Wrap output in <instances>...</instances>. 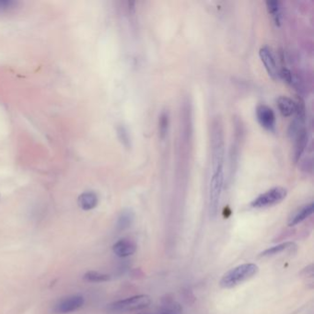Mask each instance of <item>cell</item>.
Returning a JSON list of instances; mask_svg holds the SVG:
<instances>
[{"mask_svg": "<svg viewBox=\"0 0 314 314\" xmlns=\"http://www.w3.org/2000/svg\"><path fill=\"white\" fill-rule=\"evenodd\" d=\"M211 162L212 171L224 169L225 161V144L221 122L219 119L214 120L211 129Z\"/></svg>", "mask_w": 314, "mask_h": 314, "instance_id": "6da1fadb", "label": "cell"}, {"mask_svg": "<svg viewBox=\"0 0 314 314\" xmlns=\"http://www.w3.org/2000/svg\"><path fill=\"white\" fill-rule=\"evenodd\" d=\"M258 271L259 267L255 263L240 264L232 268L222 277L220 286L224 288L234 287L254 277Z\"/></svg>", "mask_w": 314, "mask_h": 314, "instance_id": "7a4b0ae2", "label": "cell"}, {"mask_svg": "<svg viewBox=\"0 0 314 314\" xmlns=\"http://www.w3.org/2000/svg\"><path fill=\"white\" fill-rule=\"evenodd\" d=\"M151 300L148 295H137L125 300L115 301L107 306V311L110 313H122L145 309L150 304Z\"/></svg>", "mask_w": 314, "mask_h": 314, "instance_id": "3957f363", "label": "cell"}, {"mask_svg": "<svg viewBox=\"0 0 314 314\" xmlns=\"http://www.w3.org/2000/svg\"><path fill=\"white\" fill-rule=\"evenodd\" d=\"M224 185V169L212 171L209 185V213L215 217L218 212Z\"/></svg>", "mask_w": 314, "mask_h": 314, "instance_id": "277c9868", "label": "cell"}, {"mask_svg": "<svg viewBox=\"0 0 314 314\" xmlns=\"http://www.w3.org/2000/svg\"><path fill=\"white\" fill-rule=\"evenodd\" d=\"M287 191L284 187H275L268 190L265 193L260 194L251 203V206L254 208H269L280 203L286 198Z\"/></svg>", "mask_w": 314, "mask_h": 314, "instance_id": "5b68a950", "label": "cell"}, {"mask_svg": "<svg viewBox=\"0 0 314 314\" xmlns=\"http://www.w3.org/2000/svg\"><path fill=\"white\" fill-rule=\"evenodd\" d=\"M84 302L85 300L82 296H69L59 300L55 306L54 310L57 314L71 313L82 308Z\"/></svg>", "mask_w": 314, "mask_h": 314, "instance_id": "8992f818", "label": "cell"}, {"mask_svg": "<svg viewBox=\"0 0 314 314\" xmlns=\"http://www.w3.org/2000/svg\"><path fill=\"white\" fill-rule=\"evenodd\" d=\"M255 111L260 125L267 131L274 132L276 130V116L272 109L267 105L259 104Z\"/></svg>", "mask_w": 314, "mask_h": 314, "instance_id": "52a82bcc", "label": "cell"}, {"mask_svg": "<svg viewBox=\"0 0 314 314\" xmlns=\"http://www.w3.org/2000/svg\"><path fill=\"white\" fill-rule=\"evenodd\" d=\"M259 56L263 62L264 69L267 71L269 77L273 79H277L279 78V70L277 68L276 57L270 47H263L259 51Z\"/></svg>", "mask_w": 314, "mask_h": 314, "instance_id": "ba28073f", "label": "cell"}, {"mask_svg": "<svg viewBox=\"0 0 314 314\" xmlns=\"http://www.w3.org/2000/svg\"><path fill=\"white\" fill-rule=\"evenodd\" d=\"M113 251L118 257L125 258L133 255L136 253L137 245L133 240L124 238L116 241L113 246Z\"/></svg>", "mask_w": 314, "mask_h": 314, "instance_id": "9c48e42d", "label": "cell"}, {"mask_svg": "<svg viewBox=\"0 0 314 314\" xmlns=\"http://www.w3.org/2000/svg\"><path fill=\"white\" fill-rule=\"evenodd\" d=\"M99 198L97 194L93 191H87L80 194L78 198L79 208L85 211L93 210L98 206Z\"/></svg>", "mask_w": 314, "mask_h": 314, "instance_id": "30bf717a", "label": "cell"}, {"mask_svg": "<svg viewBox=\"0 0 314 314\" xmlns=\"http://www.w3.org/2000/svg\"><path fill=\"white\" fill-rule=\"evenodd\" d=\"M277 106L282 116L290 117V116H295L298 104L290 98L282 96L277 99Z\"/></svg>", "mask_w": 314, "mask_h": 314, "instance_id": "8fae6325", "label": "cell"}, {"mask_svg": "<svg viewBox=\"0 0 314 314\" xmlns=\"http://www.w3.org/2000/svg\"><path fill=\"white\" fill-rule=\"evenodd\" d=\"M313 204L310 203L303 206L302 208L298 209L292 216L290 219L288 221L289 226H296L298 224H300L302 221H304L305 219H307L309 216L312 215L313 213Z\"/></svg>", "mask_w": 314, "mask_h": 314, "instance_id": "7c38bea8", "label": "cell"}, {"mask_svg": "<svg viewBox=\"0 0 314 314\" xmlns=\"http://www.w3.org/2000/svg\"><path fill=\"white\" fill-rule=\"evenodd\" d=\"M295 139L294 157H295V162H297L304 152L305 148H306L307 144H308V132H307L306 128L300 130V132L296 136Z\"/></svg>", "mask_w": 314, "mask_h": 314, "instance_id": "4fadbf2b", "label": "cell"}, {"mask_svg": "<svg viewBox=\"0 0 314 314\" xmlns=\"http://www.w3.org/2000/svg\"><path fill=\"white\" fill-rule=\"evenodd\" d=\"M134 214L131 209H124L120 213L117 223H116V229L117 231H123L129 229L132 226L134 222Z\"/></svg>", "mask_w": 314, "mask_h": 314, "instance_id": "5bb4252c", "label": "cell"}, {"mask_svg": "<svg viewBox=\"0 0 314 314\" xmlns=\"http://www.w3.org/2000/svg\"><path fill=\"white\" fill-rule=\"evenodd\" d=\"M266 8H267L269 14L272 16L273 20L277 26L281 25L282 12L281 5L279 1L276 0H269L266 1Z\"/></svg>", "mask_w": 314, "mask_h": 314, "instance_id": "9a60e30c", "label": "cell"}, {"mask_svg": "<svg viewBox=\"0 0 314 314\" xmlns=\"http://www.w3.org/2000/svg\"><path fill=\"white\" fill-rule=\"evenodd\" d=\"M295 243L294 242H291V241H286V242H283L280 244L276 245V246H273L271 248H268V249L264 250L263 252H262L260 254V257H267V256H273V255H276V254H280L282 252L286 251V250L293 249L296 248Z\"/></svg>", "mask_w": 314, "mask_h": 314, "instance_id": "2e32d148", "label": "cell"}, {"mask_svg": "<svg viewBox=\"0 0 314 314\" xmlns=\"http://www.w3.org/2000/svg\"><path fill=\"white\" fill-rule=\"evenodd\" d=\"M183 309L179 303H177L175 300H164L162 309L160 310L159 314H182Z\"/></svg>", "mask_w": 314, "mask_h": 314, "instance_id": "e0dca14e", "label": "cell"}, {"mask_svg": "<svg viewBox=\"0 0 314 314\" xmlns=\"http://www.w3.org/2000/svg\"><path fill=\"white\" fill-rule=\"evenodd\" d=\"M170 126V116L168 111H162L159 120V132L161 139H164L166 138L168 131Z\"/></svg>", "mask_w": 314, "mask_h": 314, "instance_id": "ac0fdd59", "label": "cell"}, {"mask_svg": "<svg viewBox=\"0 0 314 314\" xmlns=\"http://www.w3.org/2000/svg\"><path fill=\"white\" fill-rule=\"evenodd\" d=\"M84 279L93 283H102V282L109 281L111 277L106 274L96 272V271H88L84 275Z\"/></svg>", "mask_w": 314, "mask_h": 314, "instance_id": "d6986e66", "label": "cell"}, {"mask_svg": "<svg viewBox=\"0 0 314 314\" xmlns=\"http://www.w3.org/2000/svg\"><path fill=\"white\" fill-rule=\"evenodd\" d=\"M117 136L120 139L121 143L125 146V148H130L131 140H130L129 133L124 125H119L117 127Z\"/></svg>", "mask_w": 314, "mask_h": 314, "instance_id": "ffe728a7", "label": "cell"}, {"mask_svg": "<svg viewBox=\"0 0 314 314\" xmlns=\"http://www.w3.org/2000/svg\"><path fill=\"white\" fill-rule=\"evenodd\" d=\"M16 4L17 3L12 0H0V12L12 9Z\"/></svg>", "mask_w": 314, "mask_h": 314, "instance_id": "44dd1931", "label": "cell"}, {"mask_svg": "<svg viewBox=\"0 0 314 314\" xmlns=\"http://www.w3.org/2000/svg\"><path fill=\"white\" fill-rule=\"evenodd\" d=\"M140 314H148V313H140Z\"/></svg>", "mask_w": 314, "mask_h": 314, "instance_id": "7402d4cb", "label": "cell"}]
</instances>
